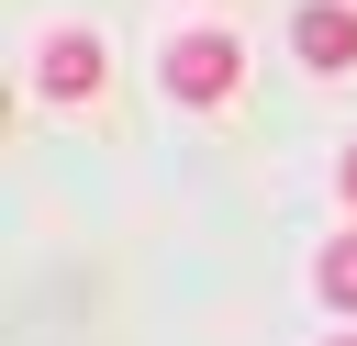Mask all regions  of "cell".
<instances>
[{
    "label": "cell",
    "mask_w": 357,
    "mask_h": 346,
    "mask_svg": "<svg viewBox=\"0 0 357 346\" xmlns=\"http://www.w3.org/2000/svg\"><path fill=\"white\" fill-rule=\"evenodd\" d=\"M290 56H301L312 78H346V67H357V11H346V0H301V11H290Z\"/></svg>",
    "instance_id": "obj_3"
},
{
    "label": "cell",
    "mask_w": 357,
    "mask_h": 346,
    "mask_svg": "<svg viewBox=\"0 0 357 346\" xmlns=\"http://www.w3.org/2000/svg\"><path fill=\"white\" fill-rule=\"evenodd\" d=\"M100 78H112V45L100 33H45L33 45V89L45 100H100Z\"/></svg>",
    "instance_id": "obj_2"
},
{
    "label": "cell",
    "mask_w": 357,
    "mask_h": 346,
    "mask_svg": "<svg viewBox=\"0 0 357 346\" xmlns=\"http://www.w3.org/2000/svg\"><path fill=\"white\" fill-rule=\"evenodd\" d=\"M156 78H167V100L212 112V100H234V78H245V45H234V33H178Z\"/></svg>",
    "instance_id": "obj_1"
},
{
    "label": "cell",
    "mask_w": 357,
    "mask_h": 346,
    "mask_svg": "<svg viewBox=\"0 0 357 346\" xmlns=\"http://www.w3.org/2000/svg\"><path fill=\"white\" fill-rule=\"evenodd\" d=\"M335 346H357V335H335Z\"/></svg>",
    "instance_id": "obj_6"
},
{
    "label": "cell",
    "mask_w": 357,
    "mask_h": 346,
    "mask_svg": "<svg viewBox=\"0 0 357 346\" xmlns=\"http://www.w3.org/2000/svg\"><path fill=\"white\" fill-rule=\"evenodd\" d=\"M312 279H324V301H335V313H357V234H335Z\"/></svg>",
    "instance_id": "obj_4"
},
{
    "label": "cell",
    "mask_w": 357,
    "mask_h": 346,
    "mask_svg": "<svg viewBox=\"0 0 357 346\" xmlns=\"http://www.w3.org/2000/svg\"><path fill=\"white\" fill-rule=\"evenodd\" d=\"M335 190H346V201H357V145H346V156H335Z\"/></svg>",
    "instance_id": "obj_5"
}]
</instances>
